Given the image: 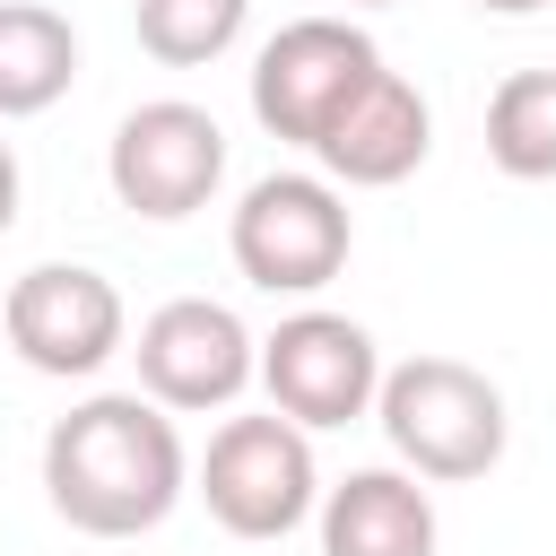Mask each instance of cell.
Returning a JSON list of instances; mask_svg holds the SVG:
<instances>
[{
	"label": "cell",
	"mask_w": 556,
	"mask_h": 556,
	"mask_svg": "<svg viewBox=\"0 0 556 556\" xmlns=\"http://www.w3.org/2000/svg\"><path fill=\"white\" fill-rule=\"evenodd\" d=\"M321 556H434V504L400 469H348L321 495Z\"/></svg>",
	"instance_id": "11"
},
{
	"label": "cell",
	"mask_w": 556,
	"mask_h": 556,
	"mask_svg": "<svg viewBox=\"0 0 556 556\" xmlns=\"http://www.w3.org/2000/svg\"><path fill=\"white\" fill-rule=\"evenodd\" d=\"M478 9H495V17H530V9H547V0H478Z\"/></svg>",
	"instance_id": "16"
},
{
	"label": "cell",
	"mask_w": 556,
	"mask_h": 556,
	"mask_svg": "<svg viewBox=\"0 0 556 556\" xmlns=\"http://www.w3.org/2000/svg\"><path fill=\"white\" fill-rule=\"evenodd\" d=\"M356 9H391V0H356Z\"/></svg>",
	"instance_id": "17"
},
{
	"label": "cell",
	"mask_w": 556,
	"mask_h": 556,
	"mask_svg": "<svg viewBox=\"0 0 556 556\" xmlns=\"http://www.w3.org/2000/svg\"><path fill=\"white\" fill-rule=\"evenodd\" d=\"M486 156L513 182H556V70H513L486 96Z\"/></svg>",
	"instance_id": "13"
},
{
	"label": "cell",
	"mask_w": 556,
	"mask_h": 556,
	"mask_svg": "<svg viewBox=\"0 0 556 556\" xmlns=\"http://www.w3.org/2000/svg\"><path fill=\"white\" fill-rule=\"evenodd\" d=\"M235 269L261 295H313L348 269V200L321 174H261L235 208Z\"/></svg>",
	"instance_id": "5"
},
{
	"label": "cell",
	"mask_w": 556,
	"mask_h": 556,
	"mask_svg": "<svg viewBox=\"0 0 556 556\" xmlns=\"http://www.w3.org/2000/svg\"><path fill=\"white\" fill-rule=\"evenodd\" d=\"M261 374V339L235 321V304L174 295L139 321V391L156 408H226Z\"/></svg>",
	"instance_id": "9"
},
{
	"label": "cell",
	"mask_w": 556,
	"mask_h": 556,
	"mask_svg": "<svg viewBox=\"0 0 556 556\" xmlns=\"http://www.w3.org/2000/svg\"><path fill=\"white\" fill-rule=\"evenodd\" d=\"M426 148H434V113H426V96H417L400 70H374V78L339 104V122L313 139V156H321L348 191L408 182V174L426 165Z\"/></svg>",
	"instance_id": "10"
},
{
	"label": "cell",
	"mask_w": 556,
	"mask_h": 556,
	"mask_svg": "<svg viewBox=\"0 0 556 556\" xmlns=\"http://www.w3.org/2000/svg\"><path fill=\"white\" fill-rule=\"evenodd\" d=\"M104 174H113V200L174 226L191 208H208V191L226 182V130L217 113L182 104V96H156L139 113H122L113 148H104Z\"/></svg>",
	"instance_id": "6"
},
{
	"label": "cell",
	"mask_w": 556,
	"mask_h": 556,
	"mask_svg": "<svg viewBox=\"0 0 556 556\" xmlns=\"http://www.w3.org/2000/svg\"><path fill=\"white\" fill-rule=\"evenodd\" d=\"M191 486L182 434L139 391H96L43 434V495L87 539H139L156 530Z\"/></svg>",
	"instance_id": "1"
},
{
	"label": "cell",
	"mask_w": 556,
	"mask_h": 556,
	"mask_svg": "<svg viewBox=\"0 0 556 556\" xmlns=\"http://www.w3.org/2000/svg\"><path fill=\"white\" fill-rule=\"evenodd\" d=\"M78 78V35L61 9L35 0H0V122H26L43 104H61Z\"/></svg>",
	"instance_id": "12"
},
{
	"label": "cell",
	"mask_w": 556,
	"mask_h": 556,
	"mask_svg": "<svg viewBox=\"0 0 556 556\" xmlns=\"http://www.w3.org/2000/svg\"><path fill=\"white\" fill-rule=\"evenodd\" d=\"M0 330H9V348H17L35 374L78 382V374H96V365L122 348V295H113V278L87 269V261H43V269H26V278L9 287Z\"/></svg>",
	"instance_id": "8"
},
{
	"label": "cell",
	"mask_w": 556,
	"mask_h": 556,
	"mask_svg": "<svg viewBox=\"0 0 556 556\" xmlns=\"http://www.w3.org/2000/svg\"><path fill=\"white\" fill-rule=\"evenodd\" d=\"M321 478H313V443L295 417H226L208 434V460H200V504L226 539H287L304 513H313Z\"/></svg>",
	"instance_id": "3"
},
{
	"label": "cell",
	"mask_w": 556,
	"mask_h": 556,
	"mask_svg": "<svg viewBox=\"0 0 556 556\" xmlns=\"http://www.w3.org/2000/svg\"><path fill=\"white\" fill-rule=\"evenodd\" d=\"M261 382H269V408L295 417L304 434L356 426L382 400V356H374V330L348 313H287L261 339Z\"/></svg>",
	"instance_id": "7"
},
{
	"label": "cell",
	"mask_w": 556,
	"mask_h": 556,
	"mask_svg": "<svg viewBox=\"0 0 556 556\" xmlns=\"http://www.w3.org/2000/svg\"><path fill=\"white\" fill-rule=\"evenodd\" d=\"M391 452L417 469V478H486L504 460V391L460 365V356H408L382 374V400H374Z\"/></svg>",
	"instance_id": "2"
},
{
	"label": "cell",
	"mask_w": 556,
	"mask_h": 556,
	"mask_svg": "<svg viewBox=\"0 0 556 556\" xmlns=\"http://www.w3.org/2000/svg\"><path fill=\"white\" fill-rule=\"evenodd\" d=\"M130 17H139V43H148L165 70H200V61L235 52L252 0H139Z\"/></svg>",
	"instance_id": "14"
},
{
	"label": "cell",
	"mask_w": 556,
	"mask_h": 556,
	"mask_svg": "<svg viewBox=\"0 0 556 556\" xmlns=\"http://www.w3.org/2000/svg\"><path fill=\"white\" fill-rule=\"evenodd\" d=\"M17 226V156H9V139H0V235Z\"/></svg>",
	"instance_id": "15"
},
{
	"label": "cell",
	"mask_w": 556,
	"mask_h": 556,
	"mask_svg": "<svg viewBox=\"0 0 556 556\" xmlns=\"http://www.w3.org/2000/svg\"><path fill=\"white\" fill-rule=\"evenodd\" d=\"M374 70H382V52H374L365 26H348V17H295V26H278V35L261 43V61H252V113H261L269 139L313 148Z\"/></svg>",
	"instance_id": "4"
}]
</instances>
